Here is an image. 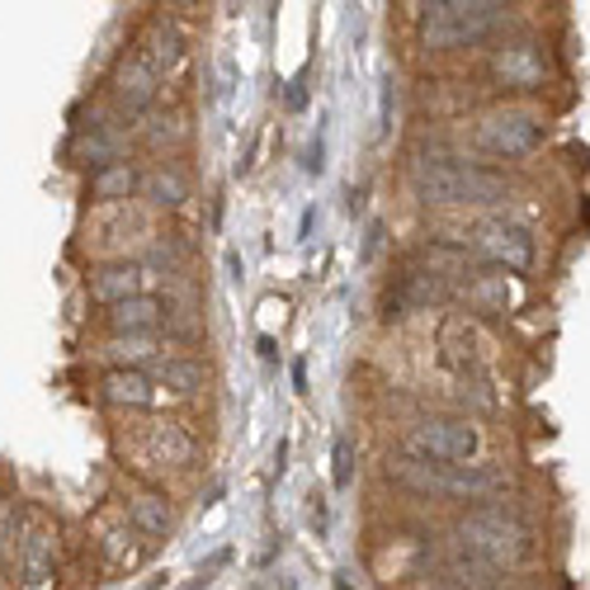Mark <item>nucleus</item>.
<instances>
[{
    "instance_id": "1",
    "label": "nucleus",
    "mask_w": 590,
    "mask_h": 590,
    "mask_svg": "<svg viewBox=\"0 0 590 590\" xmlns=\"http://www.w3.org/2000/svg\"><path fill=\"white\" fill-rule=\"evenodd\" d=\"M411 185L425 204H500L510 194V180L500 170L473 166V161H416Z\"/></svg>"
},
{
    "instance_id": "2",
    "label": "nucleus",
    "mask_w": 590,
    "mask_h": 590,
    "mask_svg": "<svg viewBox=\"0 0 590 590\" xmlns=\"http://www.w3.org/2000/svg\"><path fill=\"white\" fill-rule=\"evenodd\" d=\"M458 548L500 571V567L525 562L534 539H529V525L515 510H506V506H477V510H468L458 520Z\"/></svg>"
},
{
    "instance_id": "3",
    "label": "nucleus",
    "mask_w": 590,
    "mask_h": 590,
    "mask_svg": "<svg viewBox=\"0 0 590 590\" xmlns=\"http://www.w3.org/2000/svg\"><path fill=\"white\" fill-rule=\"evenodd\" d=\"M387 477H397L411 491L454 496V500H482L500 487V473L482 468V463H425V458H411V454L387 463Z\"/></svg>"
},
{
    "instance_id": "4",
    "label": "nucleus",
    "mask_w": 590,
    "mask_h": 590,
    "mask_svg": "<svg viewBox=\"0 0 590 590\" xmlns=\"http://www.w3.org/2000/svg\"><path fill=\"white\" fill-rule=\"evenodd\" d=\"M500 20H506V6L496 0H435V6H421V39L439 52L468 48L487 39Z\"/></svg>"
},
{
    "instance_id": "5",
    "label": "nucleus",
    "mask_w": 590,
    "mask_h": 590,
    "mask_svg": "<svg viewBox=\"0 0 590 590\" xmlns=\"http://www.w3.org/2000/svg\"><path fill=\"white\" fill-rule=\"evenodd\" d=\"M477 449H482L477 425L449 421V416L421 421L416 431L406 435V454L411 458H425V463H468V458H477Z\"/></svg>"
},
{
    "instance_id": "6",
    "label": "nucleus",
    "mask_w": 590,
    "mask_h": 590,
    "mask_svg": "<svg viewBox=\"0 0 590 590\" xmlns=\"http://www.w3.org/2000/svg\"><path fill=\"white\" fill-rule=\"evenodd\" d=\"M539 142H544V123L525 110H500L477 123V147L496 161H520L529 152H539Z\"/></svg>"
},
{
    "instance_id": "7",
    "label": "nucleus",
    "mask_w": 590,
    "mask_h": 590,
    "mask_svg": "<svg viewBox=\"0 0 590 590\" xmlns=\"http://www.w3.org/2000/svg\"><path fill=\"white\" fill-rule=\"evenodd\" d=\"M473 250L477 260L496 265V270H529L534 265V237L529 227L510 222V218H491L473 231Z\"/></svg>"
},
{
    "instance_id": "8",
    "label": "nucleus",
    "mask_w": 590,
    "mask_h": 590,
    "mask_svg": "<svg viewBox=\"0 0 590 590\" xmlns=\"http://www.w3.org/2000/svg\"><path fill=\"white\" fill-rule=\"evenodd\" d=\"M20 590H52V534L33 525L20 539Z\"/></svg>"
},
{
    "instance_id": "9",
    "label": "nucleus",
    "mask_w": 590,
    "mask_h": 590,
    "mask_svg": "<svg viewBox=\"0 0 590 590\" xmlns=\"http://www.w3.org/2000/svg\"><path fill=\"white\" fill-rule=\"evenodd\" d=\"M104 321L118 331V335H142V331H156L161 321H166V302L152 298V293H137V298H123L114 302Z\"/></svg>"
},
{
    "instance_id": "10",
    "label": "nucleus",
    "mask_w": 590,
    "mask_h": 590,
    "mask_svg": "<svg viewBox=\"0 0 590 590\" xmlns=\"http://www.w3.org/2000/svg\"><path fill=\"white\" fill-rule=\"evenodd\" d=\"M156 85H161V76L133 52V58L118 66V76H114V95H118V104H123L128 114H142V110H147V104L156 100Z\"/></svg>"
},
{
    "instance_id": "11",
    "label": "nucleus",
    "mask_w": 590,
    "mask_h": 590,
    "mask_svg": "<svg viewBox=\"0 0 590 590\" xmlns=\"http://www.w3.org/2000/svg\"><path fill=\"white\" fill-rule=\"evenodd\" d=\"M142 283H147V270H142V265H104V270L91 275V298L104 302V308H114L123 298H137Z\"/></svg>"
},
{
    "instance_id": "12",
    "label": "nucleus",
    "mask_w": 590,
    "mask_h": 590,
    "mask_svg": "<svg viewBox=\"0 0 590 590\" xmlns=\"http://www.w3.org/2000/svg\"><path fill=\"white\" fill-rule=\"evenodd\" d=\"M137 58L147 62V66L156 71V76H166V71L185 58V39H180V29H175V24H152V29H147V39L137 43Z\"/></svg>"
},
{
    "instance_id": "13",
    "label": "nucleus",
    "mask_w": 590,
    "mask_h": 590,
    "mask_svg": "<svg viewBox=\"0 0 590 590\" xmlns=\"http://www.w3.org/2000/svg\"><path fill=\"white\" fill-rule=\"evenodd\" d=\"M104 397H110L114 406H152L156 387H152L147 373H137V369H114V373H104Z\"/></svg>"
},
{
    "instance_id": "14",
    "label": "nucleus",
    "mask_w": 590,
    "mask_h": 590,
    "mask_svg": "<svg viewBox=\"0 0 590 590\" xmlns=\"http://www.w3.org/2000/svg\"><path fill=\"white\" fill-rule=\"evenodd\" d=\"M137 170L128 166V161H114V166H100L91 175V199H104V204H128L133 189H137Z\"/></svg>"
},
{
    "instance_id": "15",
    "label": "nucleus",
    "mask_w": 590,
    "mask_h": 590,
    "mask_svg": "<svg viewBox=\"0 0 590 590\" xmlns=\"http://www.w3.org/2000/svg\"><path fill=\"white\" fill-rule=\"evenodd\" d=\"M128 520L137 534H147V539H166L170 534V506H166V496H156V491H142L128 500Z\"/></svg>"
},
{
    "instance_id": "16",
    "label": "nucleus",
    "mask_w": 590,
    "mask_h": 590,
    "mask_svg": "<svg viewBox=\"0 0 590 590\" xmlns=\"http://www.w3.org/2000/svg\"><path fill=\"white\" fill-rule=\"evenodd\" d=\"M152 454H156V463L185 468V463L194 458V439L175 421H152Z\"/></svg>"
},
{
    "instance_id": "17",
    "label": "nucleus",
    "mask_w": 590,
    "mask_h": 590,
    "mask_svg": "<svg viewBox=\"0 0 590 590\" xmlns=\"http://www.w3.org/2000/svg\"><path fill=\"white\" fill-rule=\"evenodd\" d=\"M156 379L166 387H175V392H199L208 373H204V364H194V360H161Z\"/></svg>"
},
{
    "instance_id": "18",
    "label": "nucleus",
    "mask_w": 590,
    "mask_h": 590,
    "mask_svg": "<svg viewBox=\"0 0 590 590\" xmlns=\"http://www.w3.org/2000/svg\"><path fill=\"white\" fill-rule=\"evenodd\" d=\"M147 194H152V204H161V208H180L189 199V185H185V175H175V170H156L147 180Z\"/></svg>"
},
{
    "instance_id": "19",
    "label": "nucleus",
    "mask_w": 590,
    "mask_h": 590,
    "mask_svg": "<svg viewBox=\"0 0 590 590\" xmlns=\"http://www.w3.org/2000/svg\"><path fill=\"white\" fill-rule=\"evenodd\" d=\"M506 275H482L473 289H468V302L477 312H506Z\"/></svg>"
},
{
    "instance_id": "20",
    "label": "nucleus",
    "mask_w": 590,
    "mask_h": 590,
    "mask_svg": "<svg viewBox=\"0 0 590 590\" xmlns=\"http://www.w3.org/2000/svg\"><path fill=\"white\" fill-rule=\"evenodd\" d=\"M331 463H335V473H331V487L335 491H345L350 482H354V444L341 435L335 439V449H331Z\"/></svg>"
},
{
    "instance_id": "21",
    "label": "nucleus",
    "mask_w": 590,
    "mask_h": 590,
    "mask_svg": "<svg viewBox=\"0 0 590 590\" xmlns=\"http://www.w3.org/2000/svg\"><path fill=\"white\" fill-rule=\"evenodd\" d=\"M308 520H312L317 534H327V525H331V506H327V491L321 487L308 491Z\"/></svg>"
},
{
    "instance_id": "22",
    "label": "nucleus",
    "mask_w": 590,
    "mask_h": 590,
    "mask_svg": "<svg viewBox=\"0 0 590 590\" xmlns=\"http://www.w3.org/2000/svg\"><path fill=\"white\" fill-rule=\"evenodd\" d=\"M302 166H308L312 175H321V170H327V147H321V137H317L312 147H308V161H302Z\"/></svg>"
},
{
    "instance_id": "23",
    "label": "nucleus",
    "mask_w": 590,
    "mask_h": 590,
    "mask_svg": "<svg viewBox=\"0 0 590 590\" xmlns=\"http://www.w3.org/2000/svg\"><path fill=\"white\" fill-rule=\"evenodd\" d=\"M293 383H298V392H308V364H293Z\"/></svg>"
},
{
    "instance_id": "24",
    "label": "nucleus",
    "mask_w": 590,
    "mask_h": 590,
    "mask_svg": "<svg viewBox=\"0 0 590 590\" xmlns=\"http://www.w3.org/2000/svg\"><path fill=\"white\" fill-rule=\"evenodd\" d=\"M335 590H354V586H350L345 577H335Z\"/></svg>"
}]
</instances>
